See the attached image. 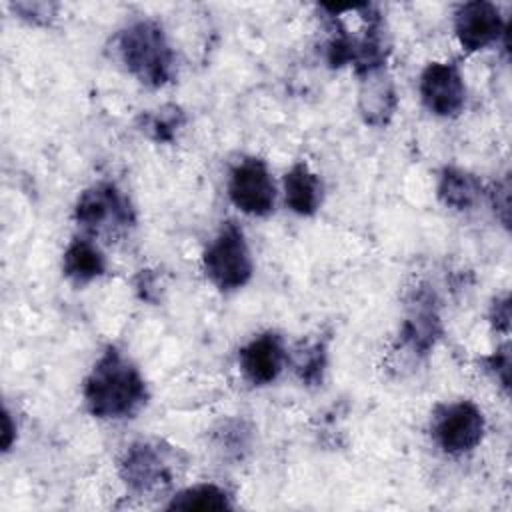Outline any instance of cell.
I'll return each instance as SVG.
<instances>
[{"mask_svg":"<svg viewBox=\"0 0 512 512\" xmlns=\"http://www.w3.org/2000/svg\"><path fill=\"white\" fill-rule=\"evenodd\" d=\"M86 410L98 420L134 418L148 402L140 368L116 346H108L84 378Z\"/></svg>","mask_w":512,"mask_h":512,"instance_id":"obj_1","label":"cell"},{"mask_svg":"<svg viewBox=\"0 0 512 512\" xmlns=\"http://www.w3.org/2000/svg\"><path fill=\"white\" fill-rule=\"evenodd\" d=\"M118 54L126 70L144 86L162 88L174 78V50L156 20H136L118 34Z\"/></svg>","mask_w":512,"mask_h":512,"instance_id":"obj_2","label":"cell"},{"mask_svg":"<svg viewBox=\"0 0 512 512\" xmlns=\"http://www.w3.org/2000/svg\"><path fill=\"white\" fill-rule=\"evenodd\" d=\"M178 468V450L162 440L132 442L118 462L124 486L138 496H156L168 490L176 480Z\"/></svg>","mask_w":512,"mask_h":512,"instance_id":"obj_3","label":"cell"},{"mask_svg":"<svg viewBox=\"0 0 512 512\" xmlns=\"http://www.w3.org/2000/svg\"><path fill=\"white\" fill-rule=\"evenodd\" d=\"M202 266L220 292H234L250 282L254 274L252 252L244 230L234 220L222 222L202 254Z\"/></svg>","mask_w":512,"mask_h":512,"instance_id":"obj_4","label":"cell"},{"mask_svg":"<svg viewBox=\"0 0 512 512\" xmlns=\"http://www.w3.org/2000/svg\"><path fill=\"white\" fill-rule=\"evenodd\" d=\"M74 220L88 234H106L134 226L136 216L128 196L116 184L98 182L80 192Z\"/></svg>","mask_w":512,"mask_h":512,"instance_id":"obj_5","label":"cell"},{"mask_svg":"<svg viewBox=\"0 0 512 512\" xmlns=\"http://www.w3.org/2000/svg\"><path fill=\"white\" fill-rule=\"evenodd\" d=\"M432 438L448 456L472 452L484 438L486 420L482 410L470 400L440 404L432 416Z\"/></svg>","mask_w":512,"mask_h":512,"instance_id":"obj_6","label":"cell"},{"mask_svg":"<svg viewBox=\"0 0 512 512\" xmlns=\"http://www.w3.org/2000/svg\"><path fill=\"white\" fill-rule=\"evenodd\" d=\"M228 198L244 214L264 218L274 212L276 186L264 160L246 156L236 162L228 176Z\"/></svg>","mask_w":512,"mask_h":512,"instance_id":"obj_7","label":"cell"},{"mask_svg":"<svg viewBox=\"0 0 512 512\" xmlns=\"http://www.w3.org/2000/svg\"><path fill=\"white\" fill-rule=\"evenodd\" d=\"M420 100L428 112L440 118H454L464 110L466 84L454 62H430L420 74Z\"/></svg>","mask_w":512,"mask_h":512,"instance_id":"obj_8","label":"cell"},{"mask_svg":"<svg viewBox=\"0 0 512 512\" xmlns=\"http://www.w3.org/2000/svg\"><path fill=\"white\" fill-rule=\"evenodd\" d=\"M442 334L440 316L436 310L434 294L420 288L410 302L408 316L398 334V352L408 354L414 360H420L430 354L436 340Z\"/></svg>","mask_w":512,"mask_h":512,"instance_id":"obj_9","label":"cell"},{"mask_svg":"<svg viewBox=\"0 0 512 512\" xmlns=\"http://www.w3.org/2000/svg\"><path fill=\"white\" fill-rule=\"evenodd\" d=\"M454 32L466 52L484 50L508 34L500 8L486 0L464 2L454 14Z\"/></svg>","mask_w":512,"mask_h":512,"instance_id":"obj_10","label":"cell"},{"mask_svg":"<svg viewBox=\"0 0 512 512\" xmlns=\"http://www.w3.org/2000/svg\"><path fill=\"white\" fill-rule=\"evenodd\" d=\"M286 360L284 340L272 330L260 332L238 350L240 372L252 386L272 384L284 370Z\"/></svg>","mask_w":512,"mask_h":512,"instance_id":"obj_11","label":"cell"},{"mask_svg":"<svg viewBox=\"0 0 512 512\" xmlns=\"http://www.w3.org/2000/svg\"><path fill=\"white\" fill-rule=\"evenodd\" d=\"M356 76H358V112L364 124L374 128L386 126L398 108V96H396V88L390 72L386 70V66H376Z\"/></svg>","mask_w":512,"mask_h":512,"instance_id":"obj_12","label":"cell"},{"mask_svg":"<svg viewBox=\"0 0 512 512\" xmlns=\"http://www.w3.org/2000/svg\"><path fill=\"white\" fill-rule=\"evenodd\" d=\"M324 196L322 180L310 170L306 162H296L284 174L286 206L298 216H312L318 212Z\"/></svg>","mask_w":512,"mask_h":512,"instance_id":"obj_13","label":"cell"},{"mask_svg":"<svg viewBox=\"0 0 512 512\" xmlns=\"http://www.w3.org/2000/svg\"><path fill=\"white\" fill-rule=\"evenodd\" d=\"M64 276L78 284H90L106 272V256L90 238H74L62 256Z\"/></svg>","mask_w":512,"mask_h":512,"instance_id":"obj_14","label":"cell"},{"mask_svg":"<svg viewBox=\"0 0 512 512\" xmlns=\"http://www.w3.org/2000/svg\"><path fill=\"white\" fill-rule=\"evenodd\" d=\"M436 194L446 208L462 212L470 210L480 200L482 184L472 172L456 166H446L438 176Z\"/></svg>","mask_w":512,"mask_h":512,"instance_id":"obj_15","label":"cell"},{"mask_svg":"<svg viewBox=\"0 0 512 512\" xmlns=\"http://www.w3.org/2000/svg\"><path fill=\"white\" fill-rule=\"evenodd\" d=\"M168 510H232L230 492L214 482H200L178 490L166 504Z\"/></svg>","mask_w":512,"mask_h":512,"instance_id":"obj_16","label":"cell"},{"mask_svg":"<svg viewBox=\"0 0 512 512\" xmlns=\"http://www.w3.org/2000/svg\"><path fill=\"white\" fill-rule=\"evenodd\" d=\"M328 366V348L324 340H314L308 346L296 350L294 372L306 386H320Z\"/></svg>","mask_w":512,"mask_h":512,"instance_id":"obj_17","label":"cell"},{"mask_svg":"<svg viewBox=\"0 0 512 512\" xmlns=\"http://www.w3.org/2000/svg\"><path fill=\"white\" fill-rule=\"evenodd\" d=\"M186 122V116L184 112L174 106V104H168L164 108H160L158 112L150 114L146 118V132L156 140V142H172L176 132L184 126Z\"/></svg>","mask_w":512,"mask_h":512,"instance_id":"obj_18","label":"cell"},{"mask_svg":"<svg viewBox=\"0 0 512 512\" xmlns=\"http://www.w3.org/2000/svg\"><path fill=\"white\" fill-rule=\"evenodd\" d=\"M508 350H510L508 344H504L494 354H490L482 360L484 370L496 380V384L502 386V390L506 394H508V388H510V352Z\"/></svg>","mask_w":512,"mask_h":512,"instance_id":"obj_19","label":"cell"},{"mask_svg":"<svg viewBox=\"0 0 512 512\" xmlns=\"http://www.w3.org/2000/svg\"><path fill=\"white\" fill-rule=\"evenodd\" d=\"M12 8L20 14V18L32 24H48L56 12V4H46V2H18V4H12Z\"/></svg>","mask_w":512,"mask_h":512,"instance_id":"obj_20","label":"cell"},{"mask_svg":"<svg viewBox=\"0 0 512 512\" xmlns=\"http://www.w3.org/2000/svg\"><path fill=\"white\" fill-rule=\"evenodd\" d=\"M488 318H490V324L494 330L508 334V330H510V298H508V294L496 296L492 300Z\"/></svg>","mask_w":512,"mask_h":512,"instance_id":"obj_21","label":"cell"},{"mask_svg":"<svg viewBox=\"0 0 512 512\" xmlns=\"http://www.w3.org/2000/svg\"><path fill=\"white\" fill-rule=\"evenodd\" d=\"M492 206H494V212L498 214L500 222L504 226H508V212H510V180L508 178L494 184Z\"/></svg>","mask_w":512,"mask_h":512,"instance_id":"obj_22","label":"cell"},{"mask_svg":"<svg viewBox=\"0 0 512 512\" xmlns=\"http://www.w3.org/2000/svg\"><path fill=\"white\" fill-rule=\"evenodd\" d=\"M14 432H16V426H12V420H10V414L4 412V434H2V450L8 452L12 442H14Z\"/></svg>","mask_w":512,"mask_h":512,"instance_id":"obj_23","label":"cell"}]
</instances>
